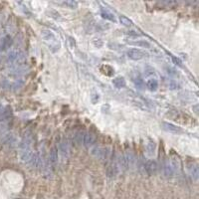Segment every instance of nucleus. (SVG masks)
<instances>
[{
  "mask_svg": "<svg viewBox=\"0 0 199 199\" xmlns=\"http://www.w3.org/2000/svg\"><path fill=\"white\" fill-rule=\"evenodd\" d=\"M172 61L175 63L176 65H177V66H182V64H181V61L179 59H178V58H175V57H172Z\"/></svg>",
  "mask_w": 199,
  "mask_h": 199,
  "instance_id": "nucleus-30",
  "label": "nucleus"
},
{
  "mask_svg": "<svg viewBox=\"0 0 199 199\" xmlns=\"http://www.w3.org/2000/svg\"><path fill=\"white\" fill-rule=\"evenodd\" d=\"M166 73H167L168 75H170V76H176V75H177V72L175 71V69L170 67H168L167 69H166Z\"/></svg>",
  "mask_w": 199,
  "mask_h": 199,
  "instance_id": "nucleus-26",
  "label": "nucleus"
},
{
  "mask_svg": "<svg viewBox=\"0 0 199 199\" xmlns=\"http://www.w3.org/2000/svg\"><path fill=\"white\" fill-rule=\"evenodd\" d=\"M147 87L152 92H155L158 89V81L155 78H148L147 82Z\"/></svg>",
  "mask_w": 199,
  "mask_h": 199,
  "instance_id": "nucleus-13",
  "label": "nucleus"
},
{
  "mask_svg": "<svg viewBox=\"0 0 199 199\" xmlns=\"http://www.w3.org/2000/svg\"><path fill=\"white\" fill-rule=\"evenodd\" d=\"M41 37L43 39V41L46 43V45L49 48V50L52 53H56L60 50L61 48V43L58 40V38L56 37L51 30L49 29H42L41 30Z\"/></svg>",
  "mask_w": 199,
  "mask_h": 199,
  "instance_id": "nucleus-1",
  "label": "nucleus"
},
{
  "mask_svg": "<svg viewBox=\"0 0 199 199\" xmlns=\"http://www.w3.org/2000/svg\"><path fill=\"white\" fill-rule=\"evenodd\" d=\"M32 157H33V152H32L31 147L26 148V149H22L20 152V159L23 163H28L31 160Z\"/></svg>",
  "mask_w": 199,
  "mask_h": 199,
  "instance_id": "nucleus-8",
  "label": "nucleus"
},
{
  "mask_svg": "<svg viewBox=\"0 0 199 199\" xmlns=\"http://www.w3.org/2000/svg\"><path fill=\"white\" fill-rule=\"evenodd\" d=\"M119 20L120 22V24H123V26H127V27H130L132 25V21L130 19H128L127 17L123 16V15H120L119 17Z\"/></svg>",
  "mask_w": 199,
  "mask_h": 199,
  "instance_id": "nucleus-20",
  "label": "nucleus"
},
{
  "mask_svg": "<svg viewBox=\"0 0 199 199\" xmlns=\"http://www.w3.org/2000/svg\"><path fill=\"white\" fill-rule=\"evenodd\" d=\"M127 34L130 35V36H132V37H137V36H140V34L138 33V32L135 31V30H130V31L127 32Z\"/></svg>",
  "mask_w": 199,
  "mask_h": 199,
  "instance_id": "nucleus-28",
  "label": "nucleus"
},
{
  "mask_svg": "<svg viewBox=\"0 0 199 199\" xmlns=\"http://www.w3.org/2000/svg\"><path fill=\"white\" fill-rule=\"evenodd\" d=\"M96 142V135L92 132H87L84 135V138H83V143L86 147H91L95 144Z\"/></svg>",
  "mask_w": 199,
  "mask_h": 199,
  "instance_id": "nucleus-7",
  "label": "nucleus"
},
{
  "mask_svg": "<svg viewBox=\"0 0 199 199\" xmlns=\"http://www.w3.org/2000/svg\"><path fill=\"white\" fill-rule=\"evenodd\" d=\"M128 43H130V45L137 46V47H142V48H150L152 47V44H150L148 41H147V40H137V41H130Z\"/></svg>",
  "mask_w": 199,
  "mask_h": 199,
  "instance_id": "nucleus-16",
  "label": "nucleus"
},
{
  "mask_svg": "<svg viewBox=\"0 0 199 199\" xmlns=\"http://www.w3.org/2000/svg\"><path fill=\"white\" fill-rule=\"evenodd\" d=\"M125 78L123 77H115L114 80H113V85L115 86L117 89H123V88H125Z\"/></svg>",
  "mask_w": 199,
  "mask_h": 199,
  "instance_id": "nucleus-14",
  "label": "nucleus"
},
{
  "mask_svg": "<svg viewBox=\"0 0 199 199\" xmlns=\"http://www.w3.org/2000/svg\"><path fill=\"white\" fill-rule=\"evenodd\" d=\"M119 167H118L117 163L114 164H110L109 167L107 168V176L109 178H114L117 176V174L119 173Z\"/></svg>",
  "mask_w": 199,
  "mask_h": 199,
  "instance_id": "nucleus-11",
  "label": "nucleus"
},
{
  "mask_svg": "<svg viewBox=\"0 0 199 199\" xmlns=\"http://www.w3.org/2000/svg\"><path fill=\"white\" fill-rule=\"evenodd\" d=\"M188 171H189L191 178L194 181H197L199 176V169L197 164H189L188 165Z\"/></svg>",
  "mask_w": 199,
  "mask_h": 199,
  "instance_id": "nucleus-10",
  "label": "nucleus"
},
{
  "mask_svg": "<svg viewBox=\"0 0 199 199\" xmlns=\"http://www.w3.org/2000/svg\"><path fill=\"white\" fill-rule=\"evenodd\" d=\"M117 165H118V167H119V169L123 170V171H125L130 168L128 167V164H127V159H125V154H120V157H118Z\"/></svg>",
  "mask_w": 199,
  "mask_h": 199,
  "instance_id": "nucleus-9",
  "label": "nucleus"
},
{
  "mask_svg": "<svg viewBox=\"0 0 199 199\" xmlns=\"http://www.w3.org/2000/svg\"><path fill=\"white\" fill-rule=\"evenodd\" d=\"M158 170V164L157 161L154 160H147L144 163V171L149 175H153L157 172Z\"/></svg>",
  "mask_w": 199,
  "mask_h": 199,
  "instance_id": "nucleus-6",
  "label": "nucleus"
},
{
  "mask_svg": "<svg viewBox=\"0 0 199 199\" xmlns=\"http://www.w3.org/2000/svg\"><path fill=\"white\" fill-rule=\"evenodd\" d=\"M180 162L177 157H171L163 164V174L165 177H172L179 172Z\"/></svg>",
  "mask_w": 199,
  "mask_h": 199,
  "instance_id": "nucleus-2",
  "label": "nucleus"
},
{
  "mask_svg": "<svg viewBox=\"0 0 199 199\" xmlns=\"http://www.w3.org/2000/svg\"><path fill=\"white\" fill-rule=\"evenodd\" d=\"M133 83H135V86L137 90H140V91L144 90L145 85H144V82H143L142 79H140V78H137V79L133 80Z\"/></svg>",
  "mask_w": 199,
  "mask_h": 199,
  "instance_id": "nucleus-21",
  "label": "nucleus"
},
{
  "mask_svg": "<svg viewBox=\"0 0 199 199\" xmlns=\"http://www.w3.org/2000/svg\"><path fill=\"white\" fill-rule=\"evenodd\" d=\"M91 101H92L93 104H96L100 101V95L97 91H92V93H91Z\"/></svg>",
  "mask_w": 199,
  "mask_h": 199,
  "instance_id": "nucleus-23",
  "label": "nucleus"
},
{
  "mask_svg": "<svg viewBox=\"0 0 199 199\" xmlns=\"http://www.w3.org/2000/svg\"><path fill=\"white\" fill-rule=\"evenodd\" d=\"M101 16H102V18H104L105 20H108V21L114 22V23L117 22L115 16L112 13V12H110L109 10L102 9V11H101Z\"/></svg>",
  "mask_w": 199,
  "mask_h": 199,
  "instance_id": "nucleus-12",
  "label": "nucleus"
},
{
  "mask_svg": "<svg viewBox=\"0 0 199 199\" xmlns=\"http://www.w3.org/2000/svg\"><path fill=\"white\" fill-rule=\"evenodd\" d=\"M60 152L62 153L63 157H67L68 153H69V147H68V143L66 142H62L60 143V147H59Z\"/></svg>",
  "mask_w": 199,
  "mask_h": 199,
  "instance_id": "nucleus-19",
  "label": "nucleus"
},
{
  "mask_svg": "<svg viewBox=\"0 0 199 199\" xmlns=\"http://www.w3.org/2000/svg\"><path fill=\"white\" fill-rule=\"evenodd\" d=\"M177 84H176L175 82H172V81H171V82L169 83V89H171V90H175V89H177Z\"/></svg>",
  "mask_w": 199,
  "mask_h": 199,
  "instance_id": "nucleus-29",
  "label": "nucleus"
},
{
  "mask_svg": "<svg viewBox=\"0 0 199 199\" xmlns=\"http://www.w3.org/2000/svg\"><path fill=\"white\" fill-rule=\"evenodd\" d=\"M50 161L53 164H56L58 161V149L56 147H53L50 150Z\"/></svg>",
  "mask_w": 199,
  "mask_h": 199,
  "instance_id": "nucleus-17",
  "label": "nucleus"
},
{
  "mask_svg": "<svg viewBox=\"0 0 199 199\" xmlns=\"http://www.w3.org/2000/svg\"><path fill=\"white\" fill-rule=\"evenodd\" d=\"M63 4L66 5L67 7H69L70 9H77L78 8V2L73 1V0H68V1H64Z\"/></svg>",
  "mask_w": 199,
  "mask_h": 199,
  "instance_id": "nucleus-22",
  "label": "nucleus"
},
{
  "mask_svg": "<svg viewBox=\"0 0 199 199\" xmlns=\"http://www.w3.org/2000/svg\"><path fill=\"white\" fill-rule=\"evenodd\" d=\"M127 56L130 60L138 61V60H142L144 57V53L142 50L137 49V48H130V49H128L127 51Z\"/></svg>",
  "mask_w": 199,
  "mask_h": 199,
  "instance_id": "nucleus-4",
  "label": "nucleus"
},
{
  "mask_svg": "<svg viewBox=\"0 0 199 199\" xmlns=\"http://www.w3.org/2000/svg\"><path fill=\"white\" fill-rule=\"evenodd\" d=\"M155 152H157V143H155L153 140H149L147 143V152L149 157H153L155 154Z\"/></svg>",
  "mask_w": 199,
  "mask_h": 199,
  "instance_id": "nucleus-15",
  "label": "nucleus"
},
{
  "mask_svg": "<svg viewBox=\"0 0 199 199\" xmlns=\"http://www.w3.org/2000/svg\"><path fill=\"white\" fill-rule=\"evenodd\" d=\"M68 44H69V47L73 49L75 46H76V41L73 37H68Z\"/></svg>",
  "mask_w": 199,
  "mask_h": 199,
  "instance_id": "nucleus-25",
  "label": "nucleus"
},
{
  "mask_svg": "<svg viewBox=\"0 0 199 199\" xmlns=\"http://www.w3.org/2000/svg\"><path fill=\"white\" fill-rule=\"evenodd\" d=\"M192 110H194V113H195L196 115H198V105L193 106V107H192Z\"/></svg>",
  "mask_w": 199,
  "mask_h": 199,
  "instance_id": "nucleus-31",
  "label": "nucleus"
},
{
  "mask_svg": "<svg viewBox=\"0 0 199 199\" xmlns=\"http://www.w3.org/2000/svg\"><path fill=\"white\" fill-rule=\"evenodd\" d=\"M83 138H84V133L83 132H78V135H76V140L78 143H82L83 142Z\"/></svg>",
  "mask_w": 199,
  "mask_h": 199,
  "instance_id": "nucleus-27",
  "label": "nucleus"
},
{
  "mask_svg": "<svg viewBox=\"0 0 199 199\" xmlns=\"http://www.w3.org/2000/svg\"><path fill=\"white\" fill-rule=\"evenodd\" d=\"M161 127L167 132L170 133H174V135H178V133L183 132V130L180 127H177V125H173L171 123H167V122H163L161 123Z\"/></svg>",
  "mask_w": 199,
  "mask_h": 199,
  "instance_id": "nucleus-5",
  "label": "nucleus"
},
{
  "mask_svg": "<svg viewBox=\"0 0 199 199\" xmlns=\"http://www.w3.org/2000/svg\"><path fill=\"white\" fill-rule=\"evenodd\" d=\"M48 16H50L51 18H53L54 20H56V21H63L64 18L61 16V14L59 13L56 10H53V9H50L49 11H48Z\"/></svg>",
  "mask_w": 199,
  "mask_h": 199,
  "instance_id": "nucleus-18",
  "label": "nucleus"
},
{
  "mask_svg": "<svg viewBox=\"0 0 199 199\" xmlns=\"http://www.w3.org/2000/svg\"><path fill=\"white\" fill-rule=\"evenodd\" d=\"M91 154L99 159H106L109 157V150L101 147H94L91 149Z\"/></svg>",
  "mask_w": 199,
  "mask_h": 199,
  "instance_id": "nucleus-3",
  "label": "nucleus"
},
{
  "mask_svg": "<svg viewBox=\"0 0 199 199\" xmlns=\"http://www.w3.org/2000/svg\"><path fill=\"white\" fill-rule=\"evenodd\" d=\"M93 44H94V46L96 48H101L103 46V44H104V42H103V40L101 38H96L94 41H93Z\"/></svg>",
  "mask_w": 199,
  "mask_h": 199,
  "instance_id": "nucleus-24",
  "label": "nucleus"
}]
</instances>
